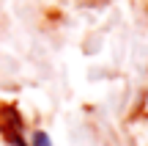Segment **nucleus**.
I'll use <instances>...</instances> for the list:
<instances>
[{
    "mask_svg": "<svg viewBox=\"0 0 148 146\" xmlns=\"http://www.w3.org/2000/svg\"><path fill=\"white\" fill-rule=\"evenodd\" d=\"M25 121H22L19 110L14 105H0V135H3L5 143L16 146L19 141H25Z\"/></svg>",
    "mask_w": 148,
    "mask_h": 146,
    "instance_id": "1",
    "label": "nucleus"
},
{
    "mask_svg": "<svg viewBox=\"0 0 148 146\" xmlns=\"http://www.w3.org/2000/svg\"><path fill=\"white\" fill-rule=\"evenodd\" d=\"M16 146H27V143H25V141H19V143H16Z\"/></svg>",
    "mask_w": 148,
    "mask_h": 146,
    "instance_id": "3",
    "label": "nucleus"
},
{
    "mask_svg": "<svg viewBox=\"0 0 148 146\" xmlns=\"http://www.w3.org/2000/svg\"><path fill=\"white\" fill-rule=\"evenodd\" d=\"M33 146H52V141H49L47 132H36L33 135Z\"/></svg>",
    "mask_w": 148,
    "mask_h": 146,
    "instance_id": "2",
    "label": "nucleus"
}]
</instances>
